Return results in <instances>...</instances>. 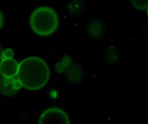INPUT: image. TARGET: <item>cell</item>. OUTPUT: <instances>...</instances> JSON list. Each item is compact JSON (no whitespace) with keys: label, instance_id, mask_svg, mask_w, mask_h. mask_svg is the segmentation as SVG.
<instances>
[{"label":"cell","instance_id":"cell-1","mask_svg":"<svg viewBox=\"0 0 148 124\" xmlns=\"http://www.w3.org/2000/svg\"><path fill=\"white\" fill-rule=\"evenodd\" d=\"M50 71L46 62L38 57H30L19 63L17 77L23 87L30 91L43 88L49 80Z\"/></svg>","mask_w":148,"mask_h":124},{"label":"cell","instance_id":"cell-2","mask_svg":"<svg viewBox=\"0 0 148 124\" xmlns=\"http://www.w3.org/2000/svg\"><path fill=\"white\" fill-rule=\"evenodd\" d=\"M59 23L57 13L50 7H38L30 15V27L39 36L46 37L53 35L57 30Z\"/></svg>","mask_w":148,"mask_h":124},{"label":"cell","instance_id":"cell-3","mask_svg":"<svg viewBox=\"0 0 148 124\" xmlns=\"http://www.w3.org/2000/svg\"><path fill=\"white\" fill-rule=\"evenodd\" d=\"M55 70L62 74L68 83L78 84L84 79V69L80 64L74 62L69 55H65L55 65Z\"/></svg>","mask_w":148,"mask_h":124},{"label":"cell","instance_id":"cell-4","mask_svg":"<svg viewBox=\"0 0 148 124\" xmlns=\"http://www.w3.org/2000/svg\"><path fill=\"white\" fill-rule=\"evenodd\" d=\"M70 123V119L64 110L57 107L46 109L39 117L38 123L66 124Z\"/></svg>","mask_w":148,"mask_h":124},{"label":"cell","instance_id":"cell-5","mask_svg":"<svg viewBox=\"0 0 148 124\" xmlns=\"http://www.w3.org/2000/svg\"><path fill=\"white\" fill-rule=\"evenodd\" d=\"M23 87V82L17 77L13 78H5L3 77L1 79L0 89L3 95L7 97L14 96Z\"/></svg>","mask_w":148,"mask_h":124},{"label":"cell","instance_id":"cell-6","mask_svg":"<svg viewBox=\"0 0 148 124\" xmlns=\"http://www.w3.org/2000/svg\"><path fill=\"white\" fill-rule=\"evenodd\" d=\"M106 26L101 20H92L87 26V33L92 40H100L106 34Z\"/></svg>","mask_w":148,"mask_h":124},{"label":"cell","instance_id":"cell-7","mask_svg":"<svg viewBox=\"0 0 148 124\" xmlns=\"http://www.w3.org/2000/svg\"><path fill=\"white\" fill-rule=\"evenodd\" d=\"M19 64L12 58H6L0 64V72L5 78H13L18 73Z\"/></svg>","mask_w":148,"mask_h":124},{"label":"cell","instance_id":"cell-8","mask_svg":"<svg viewBox=\"0 0 148 124\" xmlns=\"http://www.w3.org/2000/svg\"><path fill=\"white\" fill-rule=\"evenodd\" d=\"M105 58L107 62L113 65H117L121 62V55L116 46H111L107 49L105 54Z\"/></svg>","mask_w":148,"mask_h":124},{"label":"cell","instance_id":"cell-9","mask_svg":"<svg viewBox=\"0 0 148 124\" xmlns=\"http://www.w3.org/2000/svg\"><path fill=\"white\" fill-rule=\"evenodd\" d=\"M68 10L73 17H79L83 14V4L81 0H71L68 5Z\"/></svg>","mask_w":148,"mask_h":124},{"label":"cell","instance_id":"cell-10","mask_svg":"<svg viewBox=\"0 0 148 124\" xmlns=\"http://www.w3.org/2000/svg\"><path fill=\"white\" fill-rule=\"evenodd\" d=\"M132 4L137 10H144L148 8V0H132Z\"/></svg>","mask_w":148,"mask_h":124},{"label":"cell","instance_id":"cell-11","mask_svg":"<svg viewBox=\"0 0 148 124\" xmlns=\"http://www.w3.org/2000/svg\"><path fill=\"white\" fill-rule=\"evenodd\" d=\"M13 56H14V52H13L12 49H6L3 52L1 58H2V60L6 59V58H12Z\"/></svg>","mask_w":148,"mask_h":124},{"label":"cell","instance_id":"cell-12","mask_svg":"<svg viewBox=\"0 0 148 124\" xmlns=\"http://www.w3.org/2000/svg\"><path fill=\"white\" fill-rule=\"evenodd\" d=\"M4 15H3L2 12L1 11V28H2V27L4 26Z\"/></svg>","mask_w":148,"mask_h":124},{"label":"cell","instance_id":"cell-13","mask_svg":"<svg viewBox=\"0 0 148 124\" xmlns=\"http://www.w3.org/2000/svg\"><path fill=\"white\" fill-rule=\"evenodd\" d=\"M147 15H148V8L147 9Z\"/></svg>","mask_w":148,"mask_h":124}]
</instances>
